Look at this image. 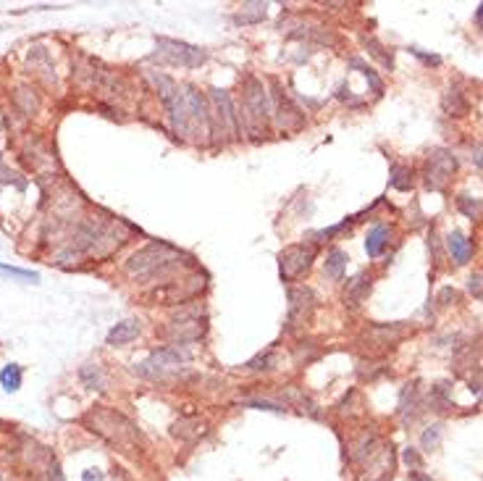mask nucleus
<instances>
[{
    "mask_svg": "<svg viewBox=\"0 0 483 481\" xmlns=\"http://www.w3.org/2000/svg\"><path fill=\"white\" fill-rule=\"evenodd\" d=\"M87 423L92 426L95 434H100L108 445L118 447V453H126V455H134L140 453V432L137 426L124 418L121 413H113V410H92L87 416Z\"/></svg>",
    "mask_w": 483,
    "mask_h": 481,
    "instance_id": "f257e3e1",
    "label": "nucleus"
},
{
    "mask_svg": "<svg viewBox=\"0 0 483 481\" xmlns=\"http://www.w3.org/2000/svg\"><path fill=\"white\" fill-rule=\"evenodd\" d=\"M181 253L165 242H153L145 250L134 253L126 261V271L134 279H163L168 271H174L181 261Z\"/></svg>",
    "mask_w": 483,
    "mask_h": 481,
    "instance_id": "f03ea898",
    "label": "nucleus"
},
{
    "mask_svg": "<svg viewBox=\"0 0 483 481\" xmlns=\"http://www.w3.org/2000/svg\"><path fill=\"white\" fill-rule=\"evenodd\" d=\"M155 58L165 60V63H179V66H187V69H197V66H202L208 60V50L187 45V42H179V40L161 37Z\"/></svg>",
    "mask_w": 483,
    "mask_h": 481,
    "instance_id": "7ed1b4c3",
    "label": "nucleus"
},
{
    "mask_svg": "<svg viewBox=\"0 0 483 481\" xmlns=\"http://www.w3.org/2000/svg\"><path fill=\"white\" fill-rule=\"evenodd\" d=\"M187 358L189 355L184 350H179V345H174V348H161L155 350L147 361L137 366V373L145 376V379H155L158 382V379H165L171 371H177Z\"/></svg>",
    "mask_w": 483,
    "mask_h": 481,
    "instance_id": "20e7f679",
    "label": "nucleus"
},
{
    "mask_svg": "<svg viewBox=\"0 0 483 481\" xmlns=\"http://www.w3.org/2000/svg\"><path fill=\"white\" fill-rule=\"evenodd\" d=\"M455 169H457V158L452 156L449 150H444V147L431 150L428 158H425V184L431 190H441L449 181V177L455 174Z\"/></svg>",
    "mask_w": 483,
    "mask_h": 481,
    "instance_id": "39448f33",
    "label": "nucleus"
},
{
    "mask_svg": "<svg viewBox=\"0 0 483 481\" xmlns=\"http://www.w3.org/2000/svg\"><path fill=\"white\" fill-rule=\"evenodd\" d=\"M242 90H245V108H247V119L265 124V121L271 119L273 108H271V100H268V92H265L263 82L255 79V76H247Z\"/></svg>",
    "mask_w": 483,
    "mask_h": 481,
    "instance_id": "423d86ee",
    "label": "nucleus"
},
{
    "mask_svg": "<svg viewBox=\"0 0 483 481\" xmlns=\"http://www.w3.org/2000/svg\"><path fill=\"white\" fill-rule=\"evenodd\" d=\"M313 258H316V247H310V245H292V247H286L279 258V263H281V279L284 282H295L297 277H302L310 263H313Z\"/></svg>",
    "mask_w": 483,
    "mask_h": 481,
    "instance_id": "0eeeda50",
    "label": "nucleus"
},
{
    "mask_svg": "<svg viewBox=\"0 0 483 481\" xmlns=\"http://www.w3.org/2000/svg\"><path fill=\"white\" fill-rule=\"evenodd\" d=\"M407 334V326L404 324H378L368 329V342L373 348H394L397 342H402Z\"/></svg>",
    "mask_w": 483,
    "mask_h": 481,
    "instance_id": "6e6552de",
    "label": "nucleus"
},
{
    "mask_svg": "<svg viewBox=\"0 0 483 481\" xmlns=\"http://www.w3.org/2000/svg\"><path fill=\"white\" fill-rule=\"evenodd\" d=\"M171 337L177 339V345H184V342H195V339H200L205 334V318L200 316H184V318H177L174 324H171Z\"/></svg>",
    "mask_w": 483,
    "mask_h": 481,
    "instance_id": "1a4fd4ad",
    "label": "nucleus"
},
{
    "mask_svg": "<svg viewBox=\"0 0 483 481\" xmlns=\"http://www.w3.org/2000/svg\"><path fill=\"white\" fill-rule=\"evenodd\" d=\"M313 308H316V295L310 289L307 287L289 289V324L305 321Z\"/></svg>",
    "mask_w": 483,
    "mask_h": 481,
    "instance_id": "9d476101",
    "label": "nucleus"
},
{
    "mask_svg": "<svg viewBox=\"0 0 483 481\" xmlns=\"http://www.w3.org/2000/svg\"><path fill=\"white\" fill-rule=\"evenodd\" d=\"M276 103H279V127L286 129V132H297V129L305 124L302 111L297 108L295 103L284 95L281 90H276Z\"/></svg>",
    "mask_w": 483,
    "mask_h": 481,
    "instance_id": "9b49d317",
    "label": "nucleus"
},
{
    "mask_svg": "<svg viewBox=\"0 0 483 481\" xmlns=\"http://www.w3.org/2000/svg\"><path fill=\"white\" fill-rule=\"evenodd\" d=\"M211 97H213V103H215V111H218V119H221V124L226 127V132L236 134V129H239V119H236L234 103H231L229 92H226V90H218V87H213Z\"/></svg>",
    "mask_w": 483,
    "mask_h": 481,
    "instance_id": "f8f14e48",
    "label": "nucleus"
},
{
    "mask_svg": "<svg viewBox=\"0 0 483 481\" xmlns=\"http://www.w3.org/2000/svg\"><path fill=\"white\" fill-rule=\"evenodd\" d=\"M171 434L184 439V442H197L200 437L208 434V423L200 421V418H179L174 426H171Z\"/></svg>",
    "mask_w": 483,
    "mask_h": 481,
    "instance_id": "ddd939ff",
    "label": "nucleus"
},
{
    "mask_svg": "<svg viewBox=\"0 0 483 481\" xmlns=\"http://www.w3.org/2000/svg\"><path fill=\"white\" fill-rule=\"evenodd\" d=\"M447 250H449V255H452V261H455V263L465 266L468 261H470V255H473V245L465 240V234H462V231H449V234H447Z\"/></svg>",
    "mask_w": 483,
    "mask_h": 481,
    "instance_id": "4468645a",
    "label": "nucleus"
},
{
    "mask_svg": "<svg viewBox=\"0 0 483 481\" xmlns=\"http://www.w3.org/2000/svg\"><path fill=\"white\" fill-rule=\"evenodd\" d=\"M370 284H373V279L368 277V274H357L354 279H350V282H347V289H344V302H347V305H360V302L368 297Z\"/></svg>",
    "mask_w": 483,
    "mask_h": 481,
    "instance_id": "2eb2a0df",
    "label": "nucleus"
},
{
    "mask_svg": "<svg viewBox=\"0 0 483 481\" xmlns=\"http://www.w3.org/2000/svg\"><path fill=\"white\" fill-rule=\"evenodd\" d=\"M420 389L418 384H407L402 389V397H400V416L404 421H413L415 416L420 413Z\"/></svg>",
    "mask_w": 483,
    "mask_h": 481,
    "instance_id": "dca6fc26",
    "label": "nucleus"
},
{
    "mask_svg": "<svg viewBox=\"0 0 483 481\" xmlns=\"http://www.w3.org/2000/svg\"><path fill=\"white\" fill-rule=\"evenodd\" d=\"M441 108H444L447 116H465L468 108H470V103H468V97H465L462 90L449 87L447 92H444V97H441Z\"/></svg>",
    "mask_w": 483,
    "mask_h": 481,
    "instance_id": "f3484780",
    "label": "nucleus"
},
{
    "mask_svg": "<svg viewBox=\"0 0 483 481\" xmlns=\"http://www.w3.org/2000/svg\"><path fill=\"white\" fill-rule=\"evenodd\" d=\"M140 337V321H121L108 332V345H126L131 339Z\"/></svg>",
    "mask_w": 483,
    "mask_h": 481,
    "instance_id": "a211bd4d",
    "label": "nucleus"
},
{
    "mask_svg": "<svg viewBox=\"0 0 483 481\" xmlns=\"http://www.w3.org/2000/svg\"><path fill=\"white\" fill-rule=\"evenodd\" d=\"M344 268H347V253L339 250V247H334V250L326 255V277L334 279V282H339V279H344Z\"/></svg>",
    "mask_w": 483,
    "mask_h": 481,
    "instance_id": "6ab92c4d",
    "label": "nucleus"
},
{
    "mask_svg": "<svg viewBox=\"0 0 483 481\" xmlns=\"http://www.w3.org/2000/svg\"><path fill=\"white\" fill-rule=\"evenodd\" d=\"M386 237H389V229L384 227V224H378V227H373V231L368 234V240H366V253L370 255V258H376V255L384 253V247H386Z\"/></svg>",
    "mask_w": 483,
    "mask_h": 481,
    "instance_id": "aec40b11",
    "label": "nucleus"
},
{
    "mask_svg": "<svg viewBox=\"0 0 483 481\" xmlns=\"http://www.w3.org/2000/svg\"><path fill=\"white\" fill-rule=\"evenodd\" d=\"M389 184L394 187V190H400V193L413 190V171L407 169V166L394 163V166H391V174H389Z\"/></svg>",
    "mask_w": 483,
    "mask_h": 481,
    "instance_id": "412c9836",
    "label": "nucleus"
},
{
    "mask_svg": "<svg viewBox=\"0 0 483 481\" xmlns=\"http://www.w3.org/2000/svg\"><path fill=\"white\" fill-rule=\"evenodd\" d=\"M268 13V6L265 3H245L242 11L236 13V22L239 24H252V22H263Z\"/></svg>",
    "mask_w": 483,
    "mask_h": 481,
    "instance_id": "4be33fe9",
    "label": "nucleus"
},
{
    "mask_svg": "<svg viewBox=\"0 0 483 481\" xmlns=\"http://www.w3.org/2000/svg\"><path fill=\"white\" fill-rule=\"evenodd\" d=\"M376 445H378V437H376V434H373V432L368 434L366 432L352 445V453H350V457H352V460H366V457L373 455V447H376Z\"/></svg>",
    "mask_w": 483,
    "mask_h": 481,
    "instance_id": "5701e85b",
    "label": "nucleus"
},
{
    "mask_svg": "<svg viewBox=\"0 0 483 481\" xmlns=\"http://www.w3.org/2000/svg\"><path fill=\"white\" fill-rule=\"evenodd\" d=\"M0 384H3L6 392H16V389L22 386V366H16V363L6 366V368L0 371Z\"/></svg>",
    "mask_w": 483,
    "mask_h": 481,
    "instance_id": "b1692460",
    "label": "nucleus"
},
{
    "mask_svg": "<svg viewBox=\"0 0 483 481\" xmlns=\"http://www.w3.org/2000/svg\"><path fill=\"white\" fill-rule=\"evenodd\" d=\"M441 434H444V426L441 423H434V426H428L420 437V445H423L425 453H431V450H436L439 447V439H441Z\"/></svg>",
    "mask_w": 483,
    "mask_h": 481,
    "instance_id": "393cba45",
    "label": "nucleus"
},
{
    "mask_svg": "<svg viewBox=\"0 0 483 481\" xmlns=\"http://www.w3.org/2000/svg\"><path fill=\"white\" fill-rule=\"evenodd\" d=\"M352 66H354V69H360V72L366 74L368 85L373 87V92H376V95H381V92H384V82L378 79V74L373 72L370 66H366V63H363V60H360V58H352Z\"/></svg>",
    "mask_w": 483,
    "mask_h": 481,
    "instance_id": "a878e982",
    "label": "nucleus"
},
{
    "mask_svg": "<svg viewBox=\"0 0 483 481\" xmlns=\"http://www.w3.org/2000/svg\"><path fill=\"white\" fill-rule=\"evenodd\" d=\"M79 379H82L90 389H100V384H103V379H100V368H97V366H84L82 371H79Z\"/></svg>",
    "mask_w": 483,
    "mask_h": 481,
    "instance_id": "bb28decb",
    "label": "nucleus"
},
{
    "mask_svg": "<svg viewBox=\"0 0 483 481\" xmlns=\"http://www.w3.org/2000/svg\"><path fill=\"white\" fill-rule=\"evenodd\" d=\"M457 205H460V211L468 218H478V216H481V211H483L481 200H473V203H470V200H468L465 195H462V197H457Z\"/></svg>",
    "mask_w": 483,
    "mask_h": 481,
    "instance_id": "cd10ccee",
    "label": "nucleus"
},
{
    "mask_svg": "<svg viewBox=\"0 0 483 481\" xmlns=\"http://www.w3.org/2000/svg\"><path fill=\"white\" fill-rule=\"evenodd\" d=\"M0 274L13 277V279H22V282H37V279H40L35 271H22V268H13V266H3V263H0Z\"/></svg>",
    "mask_w": 483,
    "mask_h": 481,
    "instance_id": "c85d7f7f",
    "label": "nucleus"
},
{
    "mask_svg": "<svg viewBox=\"0 0 483 481\" xmlns=\"http://www.w3.org/2000/svg\"><path fill=\"white\" fill-rule=\"evenodd\" d=\"M273 361H276L273 352H263V355H258V358H252V361L247 363V368L249 371H268Z\"/></svg>",
    "mask_w": 483,
    "mask_h": 481,
    "instance_id": "c756f323",
    "label": "nucleus"
},
{
    "mask_svg": "<svg viewBox=\"0 0 483 481\" xmlns=\"http://www.w3.org/2000/svg\"><path fill=\"white\" fill-rule=\"evenodd\" d=\"M242 405L258 408V410H271V413H284V410H286V408H281L279 402H273V400H247V402H242Z\"/></svg>",
    "mask_w": 483,
    "mask_h": 481,
    "instance_id": "7c9ffc66",
    "label": "nucleus"
},
{
    "mask_svg": "<svg viewBox=\"0 0 483 481\" xmlns=\"http://www.w3.org/2000/svg\"><path fill=\"white\" fill-rule=\"evenodd\" d=\"M368 48H370V53H373L376 58L384 60V66H389V69H391V56H386V53H384V45H381L378 40H373V37H370V40H368Z\"/></svg>",
    "mask_w": 483,
    "mask_h": 481,
    "instance_id": "2f4dec72",
    "label": "nucleus"
},
{
    "mask_svg": "<svg viewBox=\"0 0 483 481\" xmlns=\"http://www.w3.org/2000/svg\"><path fill=\"white\" fill-rule=\"evenodd\" d=\"M404 463L410 466V471H420V457H418V453H415L413 447L404 450Z\"/></svg>",
    "mask_w": 483,
    "mask_h": 481,
    "instance_id": "473e14b6",
    "label": "nucleus"
},
{
    "mask_svg": "<svg viewBox=\"0 0 483 481\" xmlns=\"http://www.w3.org/2000/svg\"><path fill=\"white\" fill-rule=\"evenodd\" d=\"M47 481H63V473H60V466L56 457L47 463Z\"/></svg>",
    "mask_w": 483,
    "mask_h": 481,
    "instance_id": "72a5a7b5",
    "label": "nucleus"
},
{
    "mask_svg": "<svg viewBox=\"0 0 483 481\" xmlns=\"http://www.w3.org/2000/svg\"><path fill=\"white\" fill-rule=\"evenodd\" d=\"M468 289H470L473 297L483 300V277H470V284H468Z\"/></svg>",
    "mask_w": 483,
    "mask_h": 481,
    "instance_id": "f704fd0d",
    "label": "nucleus"
},
{
    "mask_svg": "<svg viewBox=\"0 0 483 481\" xmlns=\"http://www.w3.org/2000/svg\"><path fill=\"white\" fill-rule=\"evenodd\" d=\"M439 302H444V305H452V302H457V292L452 287H444L439 292Z\"/></svg>",
    "mask_w": 483,
    "mask_h": 481,
    "instance_id": "c9c22d12",
    "label": "nucleus"
},
{
    "mask_svg": "<svg viewBox=\"0 0 483 481\" xmlns=\"http://www.w3.org/2000/svg\"><path fill=\"white\" fill-rule=\"evenodd\" d=\"M470 161L478 166V169H483V142L478 145H473V150H470Z\"/></svg>",
    "mask_w": 483,
    "mask_h": 481,
    "instance_id": "e433bc0d",
    "label": "nucleus"
},
{
    "mask_svg": "<svg viewBox=\"0 0 483 481\" xmlns=\"http://www.w3.org/2000/svg\"><path fill=\"white\" fill-rule=\"evenodd\" d=\"M413 56H418V58L423 60V63H428V66H439V63H441L439 56H425V53H420L418 48H413Z\"/></svg>",
    "mask_w": 483,
    "mask_h": 481,
    "instance_id": "4c0bfd02",
    "label": "nucleus"
},
{
    "mask_svg": "<svg viewBox=\"0 0 483 481\" xmlns=\"http://www.w3.org/2000/svg\"><path fill=\"white\" fill-rule=\"evenodd\" d=\"M82 481H103V471H97V468L84 471V473H82Z\"/></svg>",
    "mask_w": 483,
    "mask_h": 481,
    "instance_id": "58836bf2",
    "label": "nucleus"
},
{
    "mask_svg": "<svg viewBox=\"0 0 483 481\" xmlns=\"http://www.w3.org/2000/svg\"><path fill=\"white\" fill-rule=\"evenodd\" d=\"M410 481H434L431 476H425L423 471H410Z\"/></svg>",
    "mask_w": 483,
    "mask_h": 481,
    "instance_id": "ea45409f",
    "label": "nucleus"
}]
</instances>
